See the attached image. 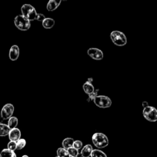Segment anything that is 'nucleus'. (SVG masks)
<instances>
[{
	"label": "nucleus",
	"mask_w": 157,
	"mask_h": 157,
	"mask_svg": "<svg viewBox=\"0 0 157 157\" xmlns=\"http://www.w3.org/2000/svg\"><path fill=\"white\" fill-rule=\"evenodd\" d=\"M92 142L94 146L99 148H104L109 144L107 137L101 132L94 133L92 136Z\"/></svg>",
	"instance_id": "nucleus-1"
},
{
	"label": "nucleus",
	"mask_w": 157,
	"mask_h": 157,
	"mask_svg": "<svg viewBox=\"0 0 157 157\" xmlns=\"http://www.w3.org/2000/svg\"><path fill=\"white\" fill-rule=\"evenodd\" d=\"M21 15L26 17L29 21H33L36 20L37 16V12L35 8L31 4H25L21 7Z\"/></svg>",
	"instance_id": "nucleus-2"
},
{
	"label": "nucleus",
	"mask_w": 157,
	"mask_h": 157,
	"mask_svg": "<svg viewBox=\"0 0 157 157\" xmlns=\"http://www.w3.org/2000/svg\"><path fill=\"white\" fill-rule=\"evenodd\" d=\"M14 25L20 31H27L31 27V23L22 15H17L14 18Z\"/></svg>",
	"instance_id": "nucleus-3"
},
{
	"label": "nucleus",
	"mask_w": 157,
	"mask_h": 157,
	"mask_svg": "<svg viewBox=\"0 0 157 157\" xmlns=\"http://www.w3.org/2000/svg\"><path fill=\"white\" fill-rule=\"evenodd\" d=\"M110 36L113 43L117 46H124L127 43V38L121 31H113Z\"/></svg>",
	"instance_id": "nucleus-4"
},
{
	"label": "nucleus",
	"mask_w": 157,
	"mask_h": 157,
	"mask_svg": "<svg viewBox=\"0 0 157 157\" xmlns=\"http://www.w3.org/2000/svg\"><path fill=\"white\" fill-rule=\"evenodd\" d=\"M93 78H89L87 81L83 84V89L86 94L88 95V101H93V99L98 96V92L99 91L98 89L95 90L94 86L92 84Z\"/></svg>",
	"instance_id": "nucleus-5"
},
{
	"label": "nucleus",
	"mask_w": 157,
	"mask_h": 157,
	"mask_svg": "<svg viewBox=\"0 0 157 157\" xmlns=\"http://www.w3.org/2000/svg\"><path fill=\"white\" fill-rule=\"evenodd\" d=\"M142 113L147 120L152 122L157 121V109L155 107L148 105L144 108Z\"/></svg>",
	"instance_id": "nucleus-6"
},
{
	"label": "nucleus",
	"mask_w": 157,
	"mask_h": 157,
	"mask_svg": "<svg viewBox=\"0 0 157 157\" xmlns=\"http://www.w3.org/2000/svg\"><path fill=\"white\" fill-rule=\"evenodd\" d=\"M96 105L100 108L105 109L111 106L112 101L110 98L107 96H96L93 100Z\"/></svg>",
	"instance_id": "nucleus-7"
},
{
	"label": "nucleus",
	"mask_w": 157,
	"mask_h": 157,
	"mask_svg": "<svg viewBox=\"0 0 157 157\" xmlns=\"http://www.w3.org/2000/svg\"><path fill=\"white\" fill-rule=\"evenodd\" d=\"M14 112V106L10 103H7L5 104L1 111V118L0 120V123H1V121L5 120H9L11 117H12V115Z\"/></svg>",
	"instance_id": "nucleus-8"
},
{
	"label": "nucleus",
	"mask_w": 157,
	"mask_h": 157,
	"mask_svg": "<svg viewBox=\"0 0 157 157\" xmlns=\"http://www.w3.org/2000/svg\"><path fill=\"white\" fill-rule=\"evenodd\" d=\"M87 54L94 60H101L104 57L102 51L98 48H90L87 50Z\"/></svg>",
	"instance_id": "nucleus-9"
},
{
	"label": "nucleus",
	"mask_w": 157,
	"mask_h": 157,
	"mask_svg": "<svg viewBox=\"0 0 157 157\" xmlns=\"http://www.w3.org/2000/svg\"><path fill=\"white\" fill-rule=\"evenodd\" d=\"M20 55V49L18 45H13L9 52V59L12 61H16L19 57Z\"/></svg>",
	"instance_id": "nucleus-10"
},
{
	"label": "nucleus",
	"mask_w": 157,
	"mask_h": 157,
	"mask_svg": "<svg viewBox=\"0 0 157 157\" xmlns=\"http://www.w3.org/2000/svg\"><path fill=\"white\" fill-rule=\"evenodd\" d=\"M8 136L10 141L17 142L21 137V131L18 128H17L12 129L10 130Z\"/></svg>",
	"instance_id": "nucleus-11"
},
{
	"label": "nucleus",
	"mask_w": 157,
	"mask_h": 157,
	"mask_svg": "<svg viewBox=\"0 0 157 157\" xmlns=\"http://www.w3.org/2000/svg\"><path fill=\"white\" fill-rule=\"evenodd\" d=\"M61 2V1L50 0L47 4V9L48 11H53L58 8V7L60 5Z\"/></svg>",
	"instance_id": "nucleus-12"
},
{
	"label": "nucleus",
	"mask_w": 157,
	"mask_h": 157,
	"mask_svg": "<svg viewBox=\"0 0 157 157\" xmlns=\"http://www.w3.org/2000/svg\"><path fill=\"white\" fill-rule=\"evenodd\" d=\"M93 150L92 146L90 144H87L81 150L80 155L82 157H90Z\"/></svg>",
	"instance_id": "nucleus-13"
},
{
	"label": "nucleus",
	"mask_w": 157,
	"mask_h": 157,
	"mask_svg": "<svg viewBox=\"0 0 157 157\" xmlns=\"http://www.w3.org/2000/svg\"><path fill=\"white\" fill-rule=\"evenodd\" d=\"M42 25L45 29H51L55 25V20L52 18H45L42 21Z\"/></svg>",
	"instance_id": "nucleus-14"
},
{
	"label": "nucleus",
	"mask_w": 157,
	"mask_h": 157,
	"mask_svg": "<svg viewBox=\"0 0 157 157\" xmlns=\"http://www.w3.org/2000/svg\"><path fill=\"white\" fill-rule=\"evenodd\" d=\"M74 142V140L71 137H67L65 138L63 142H62V145H63V148H65V149H68L71 147H73V144Z\"/></svg>",
	"instance_id": "nucleus-15"
},
{
	"label": "nucleus",
	"mask_w": 157,
	"mask_h": 157,
	"mask_svg": "<svg viewBox=\"0 0 157 157\" xmlns=\"http://www.w3.org/2000/svg\"><path fill=\"white\" fill-rule=\"evenodd\" d=\"M10 129L7 124L4 123H0V137H4L8 136Z\"/></svg>",
	"instance_id": "nucleus-16"
},
{
	"label": "nucleus",
	"mask_w": 157,
	"mask_h": 157,
	"mask_svg": "<svg viewBox=\"0 0 157 157\" xmlns=\"http://www.w3.org/2000/svg\"><path fill=\"white\" fill-rule=\"evenodd\" d=\"M0 157H17V155L15 151L5 148L1 151Z\"/></svg>",
	"instance_id": "nucleus-17"
},
{
	"label": "nucleus",
	"mask_w": 157,
	"mask_h": 157,
	"mask_svg": "<svg viewBox=\"0 0 157 157\" xmlns=\"http://www.w3.org/2000/svg\"><path fill=\"white\" fill-rule=\"evenodd\" d=\"M18 123V120L16 117H11L8 120L7 126L10 129H12L15 128L17 126Z\"/></svg>",
	"instance_id": "nucleus-18"
},
{
	"label": "nucleus",
	"mask_w": 157,
	"mask_h": 157,
	"mask_svg": "<svg viewBox=\"0 0 157 157\" xmlns=\"http://www.w3.org/2000/svg\"><path fill=\"white\" fill-rule=\"evenodd\" d=\"M90 156L91 157H107L104 152H103L100 150H97V149L93 150Z\"/></svg>",
	"instance_id": "nucleus-19"
},
{
	"label": "nucleus",
	"mask_w": 157,
	"mask_h": 157,
	"mask_svg": "<svg viewBox=\"0 0 157 157\" xmlns=\"http://www.w3.org/2000/svg\"><path fill=\"white\" fill-rule=\"evenodd\" d=\"M56 153L57 156L59 157H71L67 152V150L64 148H58Z\"/></svg>",
	"instance_id": "nucleus-20"
},
{
	"label": "nucleus",
	"mask_w": 157,
	"mask_h": 157,
	"mask_svg": "<svg viewBox=\"0 0 157 157\" xmlns=\"http://www.w3.org/2000/svg\"><path fill=\"white\" fill-rule=\"evenodd\" d=\"M67 152L71 157H78V150L76 148L72 147H71L68 149H67Z\"/></svg>",
	"instance_id": "nucleus-21"
},
{
	"label": "nucleus",
	"mask_w": 157,
	"mask_h": 157,
	"mask_svg": "<svg viewBox=\"0 0 157 157\" xmlns=\"http://www.w3.org/2000/svg\"><path fill=\"white\" fill-rule=\"evenodd\" d=\"M16 142H17V150H21L25 147L26 144V140L21 138Z\"/></svg>",
	"instance_id": "nucleus-22"
},
{
	"label": "nucleus",
	"mask_w": 157,
	"mask_h": 157,
	"mask_svg": "<svg viewBox=\"0 0 157 157\" xmlns=\"http://www.w3.org/2000/svg\"><path fill=\"white\" fill-rule=\"evenodd\" d=\"M7 149L14 151L17 150V142L14 141H10L7 144Z\"/></svg>",
	"instance_id": "nucleus-23"
},
{
	"label": "nucleus",
	"mask_w": 157,
	"mask_h": 157,
	"mask_svg": "<svg viewBox=\"0 0 157 157\" xmlns=\"http://www.w3.org/2000/svg\"><path fill=\"white\" fill-rule=\"evenodd\" d=\"M82 145H83L82 142L80 140H74V142L73 144V147L78 150L79 149H80L82 147Z\"/></svg>",
	"instance_id": "nucleus-24"
},
{
	"label": "nucleus",
	"mask_w": 157,
	"mask_h": 157,
	"mask_svg": "<svg viewBox=\"0 0 157 157\" xmlns=\"http://www.w3.org/2000/svg\"><path fill=\"white\" fill-rule=\"evenodd\" d=\"M46 17H45V15L41 13H37V16H36V20L37 21H42Z\"/></svg>",
	"instance_id": "nucleus-25"
},
{
	"label": "nucleus",
	"mask_w": 157,
	"mask_h": 157,
	"mask_svg": "<svg viewBox=\"0 0 157 157\" xmlns=\"http://www.w3.org/2000/svg\"><path fill=\"white\" fill-rule=\"evenodd\" d=\"M142 105H143V107L144 108V107H145L148 106V105L147 102H146V101H144V102H142Z\"/></svg>",
	"instance_id": "nucleus-26"
},
{
	"label": "nucleus",
	"mask_w": 157,
	"mask_h": 157,
	"mask_svg": "<svg viewBox=\"0 0 157 157\" xmlns=\"http://www.w3.org/2000/svg\"><path fill=\"white\" fill-rule=\"evenodd\" d=\"M21 157H28V156H27V155H23V156H22Z\"/></svg>",
	"instance_id": "nucleus-27"
},
{
	"label": "nucleus",
	"mask_w": 157,
	"mask_h": 157,
	"mask_svg": "<svg viewBox=\"0 0 157 157\" xmlns=\"http://www.w3.org/2000/svg\"><path fill=\"white\" fill-rule=\"evenodd\" d=\"M55 157H59V156H55Z\"/></svg>",
	"instance_id": "nucleus-28"
}]
</instances>
